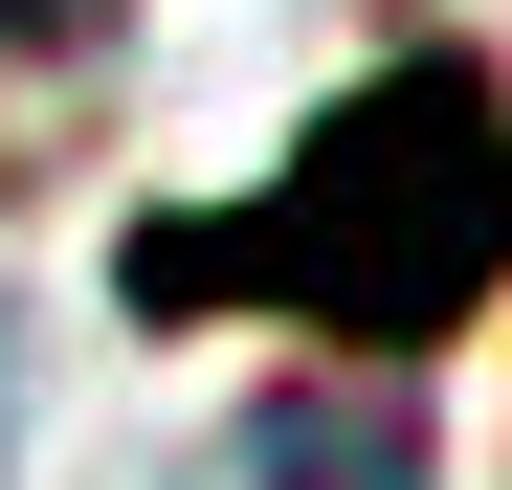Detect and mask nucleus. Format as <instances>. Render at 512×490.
Here are the masks:
<instances>
[{"label":"nucleus","instance_id":"1","mask_svg":"<svg viewBox=\"0 0 512 490\" xmlns=\"http://www.w3.org/2000/svg\"><path fill=\"white\" fill-rule=\"evenodd\" d=\"M490 268H512V90L446 45L357 67L245 201L134 223V312H290L334 357H423Z\"/></svg>","mask_w":512,"mask_h":490},{"label":"nucleus","instance_id":"2","mask_svg":"<svg viewBox=\"0 0 512 490\" xmlns=\"http://www.w3.org/2000/svg\"><path fill=\"white\" fill-rule=\"evenodd\" d=\"M223 490H446V468H423V401L401 379H268L223 424Z\"/></svg>","mask_w":512,"mask_h":490},{"label":"nucleus","instance_id":"3","mask_svg":"<svg viewBox=\"0 0 512 490\" xmlns=\"http://www.w3.org/2000/svg\"><path fill=\"white\" fill-rule=\"evenodd\" d=\"M112 45H134V0H0V156H45L67 112H90Z\"/></svg>","mask_w":512,"mask_h":490}]
</instances>
